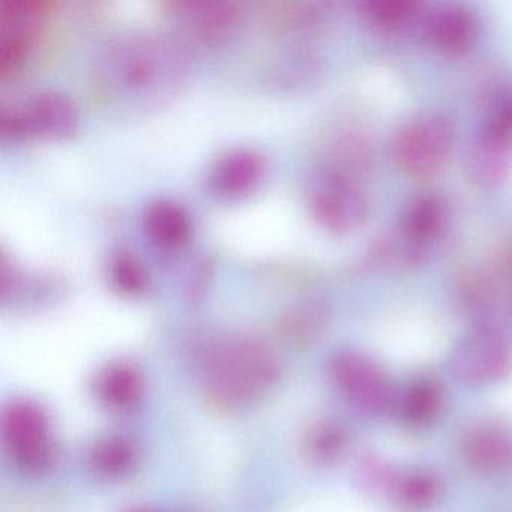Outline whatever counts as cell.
<instances>
[{"instance_id": "obj_1", "label": "cell", "mask_w": 512, "mask_h": 512, "mask_svg": "<svg viewBox=\"0 0 512 512\" xmlns=\"http://www.w3.org/2000/svg\"><path fill=\"white\" fill-rule=\"evenodd\" d=\"M187 59L173 41L160 35L122 38L104 53L100 77L116 97L155 101L184 82Z\"/></svg>"}, {"instance_id": "obj_2", "label": "cell", "mask_w": 512, "mask_h": 512, "mask_svg": "<svg viewBox=\"0 0 512 512\" xmlns=\"http://www.w3.org/2000/svg\"><path fill=\"white\" fill-rule=\"evenodd\" d=\"M277 376L274 353L254 338H224L206 355V385L212 397L226 406L257 400L274 385Z\"/></svg>"}, {"instance_id": "obj_3", "label": "cell", "mask_w": 512, "mask_h": 512, "mask_svg": "<svg viewBox=\"0 0 512 512\" xmlns=\"http://www.w3.org/2000/svg\"><path fill=\"white\" fill-rule=\"evenodd\" d=\"M511 347L505 335L491 325H478L458 341L449 358V371L467 386L494 385L508 376Z\"/></svg>"}, {"instance_id": "obj_4", "label": "cell", "mask_w": 512, "mask_h": 512, "mask_svg": "<svg viewBox=\"0 0 512 512\" xmlns=\"http://www.w3.org/2000/svg\"><path fill=\"white\" fill-rule=\"evenodd\" d=\"M452 145L454 130L448 119L428 113L401 128L394 142L395 160L407 175L431 178L445 167Z\"/></svg>"}, {"instance_id": "obj_5", "label": "cell", "mask_w": 512, "mask_h": 512, "mask_svg": "<svg viewBox=\"0 0 512 512\" xmlns=\"http://www.w3.org/2000/svg\"><path fill=\"white\" fill-rule=\"evenodd\" d=\"M331 376L341 394L361 412L380 415L394 406L395 395L388 377L362 353H337L331 361Z\"/></svg>"}, {"instance_id": "obj_6", "label": "cell", "mask_w": 512, "mask_h": 512, "mask_svg": "<svg viewBox=\"0 0 512 512\" xmlns=\"http://www.w3.org/2000/svg\"><path fill=\"white\" fill-rule=\"evenodd\" d=\"M310 208L320 226L341 235L359 229L368 214L364 191L340 172L323 173L313 182Z\"/></svg>"}, {"instance_id": "obj_7", "label": "cell", "mask_w": 512, "mask_h": 512, "mask_svg": "<svg viewBox=\"0 0 512 512\" xmlns=\"http://www.w3.org/2000/svg\"><path fill=\"white\" fill-rule=\"evenodd\" d=\"M5 445L22 469L43 473L53 461V446L43 410L34 403L11 404L2 421Z\"/></svg>"}, {"instance_id": "obj_8", "label": "cell", "mask_w": 512, "mask_h": 512, "mask_svg": "<svg viewBox=\"0 0 512 512\" xmlns=\"http://www.w3.org/2000/svg\"><path fill=\"white\" fill-rule=\"evenodd\" d=\"M79 115L67 95L59 92H41L20 106L4 110L0 116L2 133L8 136L62 137L76 130Z\"/></svg>"}, {"instance_id": "obj_9", "label": "cell", "mask_w": 512, "mask_h": 512, "mask_svg": "<svg viewBox=\"0 0 512 512\" xmlns=\"http://www.w3.org/2000/svg\"><path fill=\"white\" fill-rule=\"evenodd\" d=\"M43 8L35 0H8L0 8V71L7 74L22 61Z\"/></svg>"}, {"instance_id": "obj_10", "label": "cell", "mask_w": 512, "mask_h": 512, "mask_svg": "<svg viewBox=\"0 0 512 512\" xmlns=\"http://www.w3.org/2000/svg\"><path fill=\"white\" fill-rule=\"evenodd\" d=\"M478 20L461 5H437L425 14L422 32L425 40L439 52L458 55L466 52L478 37Z\"/></svg>"}, {"instance_id": "obj_11", "label": "cell", "mask_w": 512, "mask_h": 512, "mask_svg": "<svg viewBox=\"0 0 512 512\" xmlns=\"http://www.w3.org/2000/svg\"><path fill=\"white\" fill-rule=\"evenodd\" d=\"M461 457L473 470L496 475L512 469V431L500 425H476L464 433Z\"/></svg>"}, {"instance_id": "obj_12", "label": "cell", "mask_w": 512, "mask_h": 512, "mask_svg": "<svg viewBox=\"0 0 512 512\" xmlns=\"http://www.w3.org/2000/svg\"><path fill=\"white\" fill-rule=\"evenodd\" d=\"M263 169L262 155L253 149H233L212 164L208 184L220 196H241L260 181Z\"/></svg>"}, {"instance_id": "obj_13", "label": "cell", "mask_w": 512, "mask_h": 512, "mask_svg": "<svg viewBox=\"0 0 512 512\" xmlns=\"http://www.w3.org/2000/svg\"><path fill=\"white\" fill-rule=\"evenodd\" d=\"M466 163L470 178L479 187H499L511 170L512 142L481 128L470 143Z\"/></svg>"}, {"instance_id": "obj_14", "label": "cell", "mask_w": 512, "mask_h": 512, "mask_svg": "<svg viewBox=\"0 0 512 512\" xmlns=\"http://www.w3.org/2000/svg\"><path fill=\"white\" fill-rule=\"evenodd\" d=\"M179 17L191 34L202 40L218 41L227 37L238 22V11L223 0H193L179 5Z\"/></svg>"}, {"instance_id": "obj_15", "label": "cell", "mask_w": 512, "mask_h": 512, "mask_svg": "<svg viewBox=\"0 0 512 512\" xmlns=\"http://www.w3.org/2000/svg\"><path fill=\"white\" fill-rule=\"evenodd\" d=\"M448 226V206L442 197L427 194L416 197L401 220L404 238L416 245L431 244L442 238Z\"/></svg>"}, {"instance_id": "obj_16", "label": "cell", "mask_w": 512, "mask_h": 512, "mask_svg": "<svg viewBox=\"0 0 512 512\" xmlns=\"http://www.w3.org/2000/svg\"><path fill=\"white\" fill-rule=\"evenodd\" d=\"M143 227L149 239L160 247H178L190 236L191 220L179 203L160 199L146 206Z\"/></svg>"}, {"instance_id": "obj_17", "label": "cell", "mask_w": 512, "mask_h": 512, "mask_svg": "<svg viewBox=\"0 0 512 512\" xmlns=\"http://www.w3.org/2000/svg\"><path fill=\"white\" fill-rule=\"evenodd\" d=\"M394 406L403 424L424 427L439 415L442 394L431 380H416L395 397Z\"/></svg>"}, {"instance_id": "obj_18", "label": "cell", "mask_w": 512, "mask_h": 512, "mask_svg": "<svg viewBox=\"0 0 512 512\" xmlns=\"http://www.w3.org/2000/svg\"><path fill=\"white\" fill-rule=\"evenodd\" d=\"M97 394L112 409H130L142 397V379L128 365H112L98 377Z\"/></svg>"}, {"instance_id": "obj_19", "label": "cell", "mask_w": 512, "mask_h": 512, "mask_svg": "<svg viewBox=\"0 0 512 512\" xmlns=\"http://www.w3.org/2000/svg\"><path fill=\"white\" fill-rule=\"evenodd\" d=\"M347 443L346 430L340 424L323 421L311 427L305 436V452L316 463H334L346 452Z\"/></svg>"}, {"instance_id": "obj_20", "label": "cell", "mask_w": 512, "mask_h": 512, "mask_svg": "<svg viewBox=\"0 0 512 512\" xmlns=\"http://www.w3.org/2000/svg\"><path fill=\"white\" fill-rule=\"evenodd\" d=\"M92 466L104 476H121L134 463V449L122 437H109L97 443L92 451Z\"/></svg>"}, {"instance_id": "obj_21", "label": "cell", "mask_w": 512, "mask_h": 512, "mask_svg": "<svg viewBox=\"0 0 512 512\" xmlns=\"http://www.w3.org/2000/svg\"><path fill=\"white\" fill-rule=\"evenodd\" d=\"M418 10V5L407 0H373L362 5V14L368 22L386 31L404 28Z\"/></svg>"}, {"instance_id": "obj_22", "label": "cell", "mask_w": 512, "mask_h": 512, "mask_svg": "<svg viewBox=\"0 0 512 512\" xmlns=\"http://www.w3.org/2000/svg\"><path fill=\"white\" fill-rule=\"evenodd\" d=\"M439 484L430 473L415 470L407 473L397 484V499L404 508L425 509L436 500Z\"/></svg>"}, {"instance_id": "obj_23", "label": "cell", "mask_w": 512, "mask_h": 512, "mask_svg": "<svg viewBox=\"0 0 512 512\" xmlns=\"http://www.w3.org/2000/svg\"><path fill=\"white\" fill-rule=\"evenodd\" d=\"M110 275L116 287L127 293L142 292L148 280L142 263L128 253H119L113 257L110 262Z\"/></svg>"}, {"instance_id": "obj_24", "label": "cell", "mask_w": 512, "mask_h": 512, "mask_svg": "<svg viewBox=\"0 0 512 512\" xmlns=\"http://www.w3.org/2000/svg\"><path fill=\"white\" fill-rule=\"evenodd\" d=\"M482 130L512 142V92L494 101Z\"/></svg>"}, {"instance_id": "obj_25", "label": "cell", "mask_w": 512, "mask_h": 512, "mask_svg": "<svg viewBox=\"0 0 512 512\" xmlns=\"http://www.w3.org/2000/svg\"><path fill=\"white\" fill-rule=\"evenodd\" d=\"M130 512H148V511H130Z\"/></svg>"}]
</instances>
